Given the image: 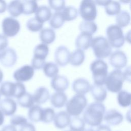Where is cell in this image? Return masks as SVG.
I'll return each mask as SVG.
<instances>
[{
    "mask_svg": "<svg viewBox=\"0 0 131 131\" xmlns=\"http://www.w3.org/2000/svg\"><path fill=\"white\" fill-rule=\"evenodd\" d=\"M88 101L84 95L76 94L66 104L67 112L72 116H79L87 106Z\"/></svg>",
    "mask_w": 131,
    "mask_h": 131,
    "instance_id": "277c9868",
    "label": "cell"
},
{
    "mask_svg": "<svg viewBox=\"0 0 131 131\" xmlns=\"http://www.w3.org/2000/svg\"><path fill=\"white\" fill-rule=\"evenodd\" d=\"M7 8L9 13L12 17H18L23 12V3L19 0H12L9 3Z\"/></svg>",
    "mask_w": 131,
    "mask_h": 131,
    "instance_id": "d4e9b609",
    "label": "cell"
},
{
    "mask_svg": "<svg viewBox=\"0 0 131 131\" xmlns=\"http://www.w3.org/2000/svg\"><path fill=\"white\" fill-rule=\"evenodd\" d=\"M52 16V12L49 7L46 6L38 7L35 12V18L39 21L43 23L49 20Z\"/></svg>",
    "mask_w": 131,
    "mask_h": 131,
    "instance_id": "603a6c76",
    "label": "cell"
},
{
    "mask_svg": "<svg viewBox=\"0 0 131 131\" xmlns=\"http://www.w3.org/2000/svg\"><path fill=\"white\" fill-rule=\"evenodd\" d=\"M96 131H112L110 126L105 124H100L98 126Z\"/></svg>",
    "mask_w": 131,
    "mask_h": 131,
    "instance_id": "7dc6e473",
    "label": "cell"
},
{
    "mask_svg": "<svg viewBox=\"0 0 131 131\" xmlns=\"http://www.w3.org/2000/svg\"><path fill=\"white\" fill-rule=\"evenodd\" d=\"M2 28L4 35L6 37H12L19 32L20 25L16 19L12 17H7L2 21Z\"/></svg>",
    "mask_w": 131,
    "mask_h": 131,
    "instance_id": "9c48e42d",
    "label": "cell"
},
{
    "mask_svg": "<svg viewBox=\"0 0 131 131\" xmlns=\"http://www.w3.org/2000/svg\"><path fill=\"white\" fill-rule=\"evenodd\" d=\"M107 39L111 46L115 48H120L124 43L125 38L123 31L117 25H110L106 30Z\"/></svg>",
    "mask_w": 131,
    "mask_h": 131,
    "instance_id": "52a82bcc",
    "label": "cell"
},
{
    "mask_svg": "<svg viewBox=\"0 0 131 131\" xmlns=\"http://www.w3.org/2000/svg\"><path fill=\"white\" fill-rule=\"evenodd\" d=\"M26 26L27 29L33 32L40 31L43 27V23H40L35 17L31 18L27 22Z\"/></svg>",
    "mask_w": 131,
    "mask_h": 131,
    "instance_id": "ab89813d",
    "label": "cell"
},
{
    "mask_svg": "<svg viewBox=\"0 0 131 131\" xmlns=\"http://www.w3.org/2000/svg\"><path fill=\"white\" fill-rule=\"evenodd\" d=\"M17 102L20 106L29 108L34 105V101L33 95L29 93L26 92L17 98Z\"/></svg>",
    "mask_w": 131,
    "mask_h": 131,
    "instance_id": "e575fe53",
    "label": "cell"
},
{
    "mask_svg": "<svg viewBox=\"0 0 131 131\" xmlns=\"http://www.w3.org/2000/svg\"><path fill=\"white\" fill-rule=\"evenodd\" d=\"M90 47L95 56L98 59L105 58L112 53V47L107 39L103 36H96L92 39Z\"/></svg>",
    "mask_w": 131,
    "mask_h": 131,
    "instance_id": "3957f363",
    "label": "cell"
},
{
    "mask_svg": "<svg viewBox=\"0 0 131 131\" xmlns=\"http://www.w3.org/2000/svg\"><path fill=\"white\" fill-rule=\"evenodd\" d=\"M90 70L94 84L103 85L104 84L108 75V66L101 59L94 60L90 64Z\"/></svg>",
    "mask_w": 131,
    "mask_h": 131,
    "instance_id": "7a4b0ae2",
    "label": "cell"
},
{
    "mask_svg": "<svg viewBox=\"0 0 131 131\" xmlns=\"http://www.w3.org/2000/svg\"><path fill=\"white\" fill-rule=\"evenodd\" d=\"M19 131H36V128L33 124L27 122L20 126Z\"/></svg>",
    "mask_w": 131,
    "mask_h": 131,
    "instance_id": "f6af8a7d",
    "label": "cell"
},
{
    "mask_svg": "<svg viewBox=\"0 0 131 131\" xmlns=\"http://www.w3.org/2000/svg\"><path fill=\"white\" fill-rule=\"evenodd\" d=\"M85 59V54L83 50L77 49L71 53L69 63L73 66H80Z\"/></svg>",
    "mask_w": 131,
    "mask_h": 131,
    "instance_id": "484cf974",
    "label": "cell"
},
{
    "mask_svg": "<svg viewBox=\"0 0 131 131\" xmlns=\"http://www.w3.org/2000/svg\"><path fill=\"white\" fill-rule=\"evenodd\" d=\"M17 56L15 51L8 48L0 52V62L2 66L6 68L13 67L16 62Z\"/></svg>",
    "mask_w": 131,
    "mask_h": 131,
    "instance_id": "8fae6325",
    "label": "cell"
},
{
    "mask_svg": "<svg viewBox=\"0 0 131 131\" xmlns=\"http://www.w3.org/2000/svg\"><path fill=\"white\" fill-rule=\"evenodd\" d=\"M10 122L11 125L15 126H21L27 122V119L24 116L21 115H14L10 118Z\"/></svg>",
    "mask_w": 131,
    "mask_h": 131,
    "instance_id": "b9f144b4",
    "label": "cell"
},
{
    "mask_svg": "<svg viewBox=\"0 0 131 131\" xmlns=\"http://www.w3.org/2000/svg\"><path fill=\"white\" fill-rule=\"evenodd\" d=\"M95 3L98 6H105L109 3H110L112 0H94Z\"/></svg>",
    "mask_w": 131,
    "mask_h": 131,
    "instance_id": "f907efd6",
    "label": "cell"
},
{
    "mask_svg": "<svg viewBox=\"0 0 131 131\" xmlns=\"http://www.w3.org/2000/svg\"><path fill=\"white\" fill-rule=\"evenodd\" d=\"M61 13L64 21H72L76 19L78 15L77 9L71 6L64 7Z\"/></svg>",
    "mask_w": 131,
    "mask_h": 131,
    "instance_id": "4dcf8cb0",
    "label": "cell"
},
{
    "mask_svg": "<svg viewBox=\"0 0 131 131\" xmlns=\"http://www.w3.org/2000/svg\"><path fill=\"white\" fill-rule=\"evenodd\" d=\"M124 81L123 72L121 70L115 69L107 75L104 84L108 91L112 93H118L121 90Z\"/></svg>",
    "mask_w": 131,
    "mask_h": 131,
    "instance_id": "8992f818",
    "label": "cell"
},
{
    "mask_svg": "<svg viewBox=\"0 0 131 131\" xmlns=\"http://www.w3.org/2000/svg\"><path fill=\"white\" fill-rule=\"evenodd\" d=\"M46 63L45 60L37 59L32 58L31 60V66L34 70H40L42 68L44 64Z\"/></svg>",
    "mask_w": 131,
    "mask_h": 131,
    "instance_id": "7bdbcfd3",
    "label": "cell"
},
{
    "mask_svg": "<svg viewBox=\"0 0 131 131\" xmlns=\"http://www.w3.org/2000/svg\"><path fill=\"white\" fill-rule=\"evenodd\" d=\"M26 92V87L22 82L5 81L0 86V93L6 98H18Z\"/></svg>",
    "mask_w": 131,
    "mask_h": 131,
    "instance_id": "5b68a950",
    "label": "cell"
},
{
    "mask_svg": "<svg viewBox=\"0 0 131 131\" xmlns=\"http://www.w3.org/2000/svg\"><path fill=\"white\" fill-rule=\"evenodd\" d=\"M105 107L101 102H94L86 107L83 114V119L85 123L91 126H97L101 124L103 120Z\"/></svg>",
    "mask_w": 131,
    "mask_h": 131,
    "instance_id": "6da1fadb",
    "label": "cell"
},
{
    "mask_svg": "<svg viewBox=\"0 0 131 131\" xmlns=\"http://www.w3.org/2000/svg\"><path fill=\"white\" fill-rule=\"evenodd\" d=\"M1 93H0V100H1Z\"/></svg>",
    "mask_w": 131,
    "mask_h": 131,
    "instance_id": "9f6ffc18",
    "label": "cell"
},
{
    "mask_svg": "<svg viewBox=\"0 0 131 131\" xmlns=\"http://www.w3.org/2000/svg\"><path fill=\"white\" fill-rule=\"evenodd\" d=\"M109 56V62L113 68L121 70L126 67L127 63V58L124 52L116 50L111 53Z\"/></svg>",
    "mask_w": 131,
    "mask_h": 131,
    "instance_id": "7c38bea8",
    "label": "cell"
},
{
    "mask_svg": "<svg viewBox=\"0 0 131 131\" xmlns=\"http://www.w3.org/2000/svg\"><path fill=\"white\" fill-rule=\"evenodd\" d=\"M43 72L45 76L49 78H53L58 75L59 68L58 65L53 62H46L43 67Z\"/></svg>",
    "mask_w": 131,
    "mask_h": 131,
    "instance_id": "f1b7e54d",
    "label": "cell"
},
{
    "mask_svg": "<svg viewBox=\"0 0 131 131\" xmlns=\"http://www.w3.org/2000/svg\"><path fill=\"white\" fill-rule=\"evenodd\" d=\"M42 108L38 105H33L28 112V117L29 120L34 122H38L41 121Z\"/></svg>",
    "mask_w": 131,
    "mask_h": 131,
    "instance_id": "83f0119b",
    "label": "cell"
},
{
    "mask_svg": "<svg viewBox=\"0 0 131 131\" xmlns=\"http://www.w3.org/2000/svg\"><path fill=\"white\" fill-rule=\"evenodd\" d=\"M49 52L48 46L45 43H40L37 45L33 51V58L45 60Z\"/></svg>",
    "mask_w": 131,
    "mask_h": 131,
    "instance_id": "4316f807",
    "label": "cell"
},
{
    "mask_svg": "<svg viewBox=\"0 0 131 131\" xmlns=\"http://www.w3.org/2000/svg\"><path fill=\"white\" fill-rule=\"evenodd\" d=\"M92 35L85 32H81L75 40V46L77 49L85 50L91 46Z\"/></svg>",
    "mask_w": 131,
    "mask_h": 131,
    "instance_id": "d6986e66",
    "label": "cell"
},
{
    "mask_svg": "<svg viewBox=\"0 0 131 131\" xmlns=\"http://www.w3.org/2000/svg\"><path fill=\"white\" fill-rule=\"evenodd\" d=\"M117 93V100L118 104L123 107L129 106L131 101L130 94L125 90H121Z\"/></svg>",
    "mask_w": 131,
    "mask_h": 131,
    "instance_id": "f546056e",
    "label": "cell"
},
{
    "mask_svg": "<svg viewBox=\"0 0 131 131\" xmlns=\"http://www.w3.org/2000/svg\"><path fill=\"white\" fill-rule=\"evenodd\" d=\"M7 8V5L5 0H0V14L5 12Z\"/></svg>",
    "mask_w": 131,
    "mask_h": 131,
    "instance_id": "681fc988",
    "label": "cell"
},
{
    "mask_svg": "<svg viewBox=\"0 0 131 131\" xmlns=\"http://www.w3.org/2000/svg\"><path fill=\"white\" fill-rule=\"evenodd\" d=\"M3 77H4V74H3V71L0 69V83L2 82L3 79Z\"/></svg>",
    "mask_w": 131,
    "mask_h": 131,
    "instance_id": "f5cc1de1",
    "label": "cell"
},
{
    "mask_svg": "<svg viewBox=\"0 0 131 131\" xmlns=\"http://www.w3.org/2000/svg\"><path fill=\"white\" fill-rule=\"evenodd\" d=\"M17 110V104L11 98H6L0 101V110L3 114L7 116L13 115Z\"/></svg>",
    "mask_w": 131,
    "mask_h": 131,
    "instance_id": "9a60e30c",
    "label": "cell"
},
{
    "mask_svg": "<svg viewBox=\"0 0 131 131\" xmlns=\"http://www.w3.org/2000/svg\"><path fill=\"white\" fill-rule=\"evenodd\" d=\"M55 116V113L53 108L51 107H46L42 109L41 121L43 123H48L54 120Z\"/></svg>",
    "mask_w": 131,
    "mask_h": 131,
    "instance_id": "f35d334b",
    "label": "cell"
},
{
    "mask_svg": "<svg viewBox=\"0 0 131 131\" xmlns=\"http://www.w3.org/2000/svg\"><path fill=\"white\" fill-rule=\"evenodd\" d=\"M55 32L53 29L47 28L42 29L40 31L39 38L43 43L50 44L55 40Z\"/></svg>",
    "mask_w": 131,
    "mask_h": 131,
    "instance_id": "cb8c5ba5",
    "label": "cell"
},
{
    "mask_svg": "<svg viewBox=\"0 0 131 131\" xmlns=\"http://www.w3.org/2000/svg\"><path fill=\"white\" fill-rule=\"evenodd\" d=\"M1 131H17L16 127L11 124L6 125L2 128Z\"/></svg>",
    "mask_w": 131,
    "mask_h": 131,
    "instance_id": "c3c4849f",
    "label": "cell"
},
{
    "mask_svg": "<svg viewBox=\"0 0 131 131\" xmlns=\"http://www.w3.org/2000/svg\"><path fill=\"white\" fill-rule=\"evenodd\" d=\"M85 124L81 118L79 116H73L71 118L69 125L71 131H82L84 129Z\"/></svg>",
    "mask_w": 131,
    "mask_h": 131,
    "instance_id": "836d02e7",
    "label": "cell"
},
{
    "mask_svg": "<svg viewBox=\"0 0 131 131\" xmlns=\"http://www.w3.org/2000/svg\"><path fill=\"white\" fill-rule=\"evenodd\" d=\"M8 45L7 37L2 34H0V52L7 48Z\"/></svg>",
    "mask_w": 131,
    "mask_h": 131,
    "instance_id": "ee69618b",
    "label": "cell"
},
{
    "mask_svg": "<svg viewBox=\"0 0 131 131\" xmlns=\"http://www.w3.org/2000/svg\"><path fill=\"white\" fill-rule=\"evenodd\" d=\"M71 53L67 47L60 46L57 48L54 53L56 63L61 67L67 66L70 62Z\"/></svg>",
    "mask_w": 131,
    "mask_h": 131,
    "instance_id": "4fadbf2b",
    "label": "cell"
},
{
    "mask_svg": "<svg viewBox=\"0 0 131 131\" xmlns=\"http://www.w3.org/2000/svg\"><path fill=\"white\" fill-rule=\"evenodd\" d=\"M120 2L123 4H129L130 2V0H119Z\"/></svg>",
    "mask_w": 131,
    "mask_h": 131,
    "instance_id": "db71d44e",
    "label": "cell"
},
{
    "mask_svg": "<svg viewBox=\"0 0 131 131\" xmlns=\"http://www.w3.org/2000/svg\"><path fill=\"white\" fill-rule=\"evenodd\" d=\"M90 91L93 98L97 102H102L106 98L107 91L103 85L94 84L91 85Z\"/></svg>",
    "mask_w": 131,
    "mask_h": 131,
    "instance_id": "ffe728a7",
    "label": "cell"
},
{
    "mask_svg": "<svg viewBox=\"0 0 131 131\" xmlns=\"http://www.w3.org/2000/svg\"><path fill=\"white\" fill-rule=\"evenodd\" d=\"M82 131H95L92 128H87V129H84Z\"/></svg>",
    "mask_w": 131,
    "mask_h": 131,
    "instance_id": "11a10c76",
    "label": "cell"
},
{
    "mask_svg": "<svg viewBox=\"0 0 131 131\" xmlns=\"http://www.w3.org/2000/svg\"><path fill=\"white\" fill-rule=\"evenodd\" d=\"M79 29L81 32L88 33L93 35L96 32L97 26L93 21L83 20L80 24Z\"/></svg>",
    "mask_w": 131,
    "mask_h": 131,
    "instance_id": "1f68e13d",
    "label": "cell"
},
{
    "mask_svg": "<svg viewBox=\"0 0 131 131\" xmlns=\"http://www.w3.org/2000/svg\"><path fill=\"white\" fill-rule=\"evenodd\" d=\"M33 97L34 102L37 104L45 103L50 98L49 91L47 88L40 86L34 91Z\"/></svg>",
    "mask_w": 131,
    "mask_h": 131,
    "instance_id": "44dd1931",
    "label": "cell"
},
{
    "mask_svg": "<svg viewBox=\"0 0 131 131\" xmlns=\"http://www.w3.org/2000/svg\"><path fill=\"white\" fill-rule=\"evenodd\" d=\"M121 10L120 3L116 1H112L105 6V11L108 15H115L118 14Z\"/></svg>",
    "mask_w": 131,
    "mask_h": 131,
    "instance_id": "74e56055",
    "label": "cell"
},
{
    "mask_svg": "<svg viewBox=\"0 0 131 131\" xmlns=\"http://www.w3.org/2000/svg\"><path fill=\"white\" fill-rule=\"evenodd\" d=\"M91 85L89 81L83 78L75 79L72 83V89L76 94L85 95L90 90Z\"/></svg>",
    "mask_w": 131,
    "mask_h": 131,
    "instance_id": "e0dca14e",
    "label": "cell"
},
{
    "mask_svg": "<svg viewBox=\"0 0 131 131\" xmlns=\"http://www.w3.org/2000/svg\"><path fill=\"white\" fill-rule=\"evenodd\" d=\"M124 80H127L130 82V67L126 68L124 72H123Z\"/></svg>",
    "mask_w": 131,
    "mask_h": 131,
    "instance_id": "bcb514c9",
    "label": "cell"
},
{
    "mask_svg": "<svg viewBox=\"0 0 131 131\" xmlns=\"http://www.w3.org/2000/svg\"><path fill=\"white\" fill-rule=\"evenodd\" d=\"M4 122V115L0 110V126L3 125Z\"/></svg>",
    "mask_w": 131,
    "mask_h": 131,
    "instance_id": "816d5d0a",
    "label": "cell"
},
{
    "mask_svg": "<svg viewBox=\"0 0 131 131\" xmlns=\"http://www.w3.org/2000/svg\"><path fill=\"white\" fill-rule=\"evenodd\" d=\"M71 118L67 111H60L55 114L53 120L54 125L57 128L63 129L69 125Z\"/></svg>",
    "mask_w": 131,
    "mask_h": 131,
    "instance_id": "ac0fdd59",
    "label": "cell"
},
{
    "mask_svg": "<svg viewBox=\"0 0 131 131\" xmlns=\"http://www.w3.org/2000/svg\"><path fill=\"white\" fill-rule=\"evenodd\" d=\"M96 5L94 0H82L79 8L81 18L84 20H94L97 16Z\"/></svg>",
    "mask_w": 131,
    "mask_h": 131,
    "instance_id": "ba28073f",
    "label": "cell"
},
{
    "mask_svg": "<svg viewBox=\"0 0 131 131\" xmlns=\"http://www.w3.org/2000/svg\"><path fill=\"white\" fill-rule=\"evenodd\" d=\"M130 17L129 13L125 11H120V12L117 14L116 17V21L117 25L120 28L126 27L130 23Z\"/></svg>",
    "mask_w": 131,
    "mask_h": 131,
    "instance_id": "d6a6232c",
    "label": "cell"
},
{
    "mask_svg": "<svg viewBox=\"0 0 131 131\" xmlns=\"http://www.w3.org/2000/svg\"><path fill=\"white\" fill-rule=\"evenodd\" d=\"M34 74L33 68L31 66L26 64L15 71L13 77L16 82H23L31 80Z\"/></svg>",
    "mask_w": 131,
    "mask_h": 131,
    "instance_id": "30bf717a",
    "label": "cell"
},
{
    "mask_svg": "<svg viewBox=\"0 0 131 131\" xmlns=\"http://www.w3.org/2000/svg\"><path fill=\"white\" fill-rule=\"evenodd\" d=\"M67 131H71V130H67Z\"/></svg>",
    "mask_w": 131,
    "mask_h": 131,
    "instance_id": "6f0895ef",
    "label": "cell"
},
{
    "mask_svg": "<svg viewBox=\"0 0 131 131\" xmlns=\"http://www.w3.org/2000/svg\"><path fill=\"white\" fill-rule=\"evenodd\" d=\"M64 20L63 18L61 11H56L50 19L49 24L53 29H59L64 24Z\"/></svg>",
    "mask_w": 131,
    "mask_h": 131,
    "instance_id": "d590c367",
    "label": "cell"
},
{
    "mask_svg": "<svg viewBox=\"0 0 131 131\" xmlns=\"http://www.w3.org/2000/svg\"><path fill=\"white\" fill-rule=\"evenodd\" d=\"M68 79L63 75H57L52 78L51 86L56 92H64L69 87Z\"/></svg>",
    "mask_w": 131,
    "mask_h": 131,
    "instance_id": "2e32d148",
    "label": "cell"
},
{
    "mask_svg": "<svg viewBox=\"0 0 131 131\" xmlns=\"http://www.w3.org/2000/svg\"><path fill=\"white\" fill-rule=\"evenodd\" d=\"M67 100V96L63 92H56L52 94L50 97L51 103L56 108H61L64 106Z\"/></svg>",
    "mask_w": 131,
    "mask_h": 131,
    "instance_id": "7402d4cb",
    "label": "cell"
},
{
    "mask_svg": "<svg viewBox=\"0 0 131 131\" xmlns=\"http://www.w3.org/2000/svg\"><path fill=\"white\" fill-rule=\"evenodd\" d=\"M103 120L108 125H117L123 120V115L115 109H110L105 112Z\"/></svg>",
    "mask_w": 131,
    "mask_h": 131,
    "instance_id": "5bb4252c",
    "label": "cell"
},
{
    "mask_svg": "<svg viewBox=\"0 0 131 131\" xmlns=\"http://www.w3.org/2000/svg\"><path fill=\"white\" fill-rule=\"evenodd\" d=\"M23 13L29 15L35 12L38 8V5L36 0H25L23 3Z\"/></svg>",
    "mask_w": 131,
    "mask_h": 131,
    "instance_id": "8d00e7d4",
    "label": "cell"
},
{
    "mask_svg": "<svg viewBox=\"0 0 131 131\" xmlns=\"http://www.w3.org/2000/svg\"><path fill=\"white\" fill-rule=\"evenodd\" d=\"M49 6L56 11L62 10L65 7L64 0H48Z\"/></svg>",
    "mask_w": 131,
    "mask_h": 131,
    "instance_id": "60d3db41",
    "label": "cell"
}]
</instances>
